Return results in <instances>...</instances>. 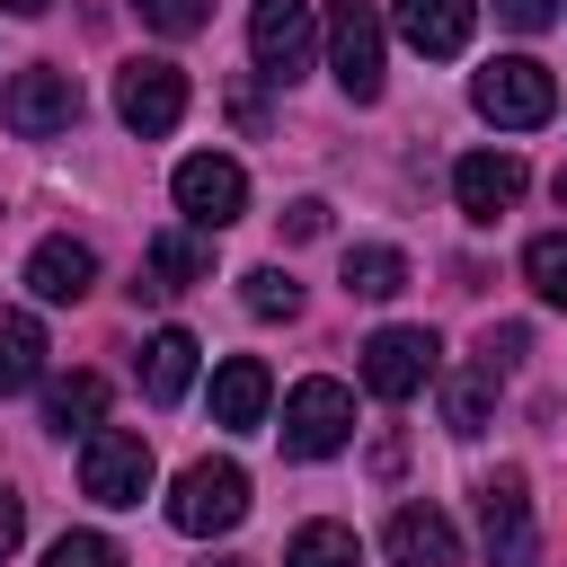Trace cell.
<instances>
[{
    "instance_id": "obj_12",
    "label": "cell",
    "mask_w": 567,
    "mask_h": 567,
    "mask_svg": "<svg viewBox=\"0 0 567 567\" xmlns=\"http://www.w3.org/2000/svg\"><path fill=\"white\" fill-rule=\"evenodd\" d=\"M390 27L425 53V62H452L478 27V0H390Z\"/></svg>"
},
{
    "instance_id": "obj_22",
    "label": "cell",
    "mask_w": 567,
    "mask_h": 567,
    "mask_svg": "<svg viewBox=\"0 0 567 567\" xmlns=\"http://www.w3.org/2000/svg\"><path fill=\"white\" fill-rule=\"evenodd\" d=\"M408 284V257L399 248H346V292L354 301H390Z\"/></svg>"
},
{
    "instance_id": "obj_21",
    "label": "cell",
    "mask_w": 567,
    "mask_h": 567,
    "mask_svg": "<svg viewBox=\"0 0 567 567\" xmlns=\"http://www.w3.org/2000/svg\"><path fill=\"white\" fill-rule=\"evenodd\" d=\"M97 416H106V381H97V372L53 381V399H44V425H53V434H97Z\"/></svg>"
},
{
    "instance_id": "obj_26",
    "label": "cell",
    "mask_w": 567,
    "mask_h": 567,
    "mask_svg": "<svg viewBox=\"0 0 567 567\" xmlns=\"http://www.w3.org/2000/svg\"><path fill=\"white\" fill-rule=\"evenodd\" d=\"M44 567H124V549H115L106 532H62V540L44 549Z\"/></svg>"
},
{
    "instance_id": "obj_8",
    "label": "cell",
    "mask_w": 567,
    "mask_h": 567,
    "mask_svg": "<svg viewBox=\"0 0 567 567\" xmlns=\"http://www.w3.org/2000/svg\"><path fill=\"white\" fill-rule=\"evenodd\" d=\"M115 115H124V133H142V142L177 133V115H186V71H177V62H124V71H115Z\"/></svg>"
},
{
    "instance_id": "obj_23",
    "label": "cell",
    "mask_w": 567,
    "mask_h": 567,
    "mask_svg": "<svg viewBox=\"0 0 567 567\" xmlns=\"http://www.w3.org/2000/svg\"><path fill=\"white\" fill-rule=\"evenodd\" d=\"M354 558H363V540L346 523H301L292 549H284V567H354Z\"/></svg>"
},
{
    "instance_id": "obj_2",
    "label": "cell",
    "mask_w": 567,
    "mask_h": 567,
    "mask_svg": "<svg viewBox=\"0 0 567 567\" xmlns=\"http://www.w3.org/2000/svg\"><path fill=\"white\" fill-rule=\"evenodd\" d=\"M239 514H248V470H239V461H186V470H177L168 523H177L186 540H213V532H230Z\"/></svg>"
},
{
    "instance_id": "obj_11",
    "label": "cell",
    "mask_w": 567,
    "mask_h": 567,
    "mask_svg": "<svg viewBox=\"0 0 567 567\" xmlns=\"http://www.w3.org/2000/svg\"><path fill=\"white\" fill-rule=\"evenodd\" d=\"M478 532H487V558L496 567H532V496H523V470H496L478 487Z\"/></svg>"
},
{
    "instance_id": "obj_15",
    "label": "cell",
    "mask_w": 567,
    "mask_h": 567,
    "mask_svg": "<svg viewBox=\"0 0 567 567\" xmlns=\"http://www.w3.org/2000/svg\"><path fill=\"white\" fill-rule=\"evenodd\" d=\"M266 399H275V381H266L257 354H230V363L213 372V425L248 434V425H266Z\"/></svg>"
},
{
    "instance_id": "obj_30",
    "label": "cell",
    "mask_w": 567,
    "mask_h": 567,
    "mask_svg": "<svg viewBox=\"0 0 567 567\" xmlns=\"http://www.w3.org/2000/svg\"><path fill=\"white\" fill-rule=\"evenodd\" d=\"M18 532H27V496H18V487H0V558L18 549Z\"/></svg>"
},
{
    "instance_id": "obj_16",
    "label": "cell",
    "mask_w": 567,
    "mask_h": 567,
    "mask_svg": "<svg viewBox=\"0 0 567 567\" xmlns=\"http://www.w3.org/2000/svg\"><path fill=\"white\" fill-rule=\"evenodd\" d=\"M89 284H97V257H89L80 239H44V248L27 257V292H35V301H80Z\"/></svg>"
},
{
    "instance_id": "obj_1",
    "label": "cell",
    "mask_w": 567,
    "mask_h": 567,
    "mask_svg": "<svg viewBox=\"0 0 567 567\" xmlns=\"http://www.w3.org/2000/svg\"><path fill=\"white\" fill-rule=\"evenodd\" d=\"M470 106H478L487 124H505V133H532V124L558 115V80H549L532 53H496V62L470 80Z\"/></svg>"
},
{
    "instance_id": "obj_28",
    "label": "cell",
    "mask_w": 567,
    "mask_h": 567,
    "mask_svg": "<svg viewBox=\"0 0 567 567\" xmlns=\"http://www.w3.org/2000/svg\"><path fill=\"white\" fill-rule=\"evenodd\" d=\"M496 18L514 35H540V27H558V0H496Z\"/></svg>"
},
{
    "instance_id": "obj_29",
    "label": "cell",
    "mask_w": 567,
    "mask_h": 567,
    "mask_svg": "<svg viewBox=\"0 0 567 567\" xmlns=\"http://www.w3.org/2000/svg\"><path fill=\"white\" fill-rule=\"evenodd\" d=\"M284 230H292V239H319V230H328V204H319V195L284 204Z\"/></svg>"
},
{
    "instance_id": "obj_31",
    "label": "cell",
    "mask_w": 567,
    "mask_h": 567,
    "mask_svg": "<svg viewBox=\"0 0 567 567\" xmlns=\"http://www.w3.org/2000/svg\"><path fill=\"white\" fill-rule=\"evenodd\" d=\"M0 9H9V18H44L53 0H0Z\"/></svg>"
},
{
    "instance_id": "obj_7",
    "label": "cell",
    "mask_w": 567,
    "mask_h": 567,
    "mask_svg": "<svg viewBox=\"0 0 567 567\" xmlns=\"http://www.w3.org/2000/svg\"><path fill=\"white\" fill-rule=\"evenodd\" d=\"M346 434H354V390L346 381H301L284 399V452L292 461H328Z\"/></svg>"
},
{
    "instance_id": "obj_13",
    "label": "cell",
    "mask_w": 567,
    "mask_h": 567,
    "mask_svg": "<svg viewBox=\"0 0 567 567\" xmlns=\"http://www.w3.org/2000/svg\"><path fill=\"white\" fill-rule=\"evenodd\" d=\"M381 540H390V567H461V532L443 505H399Z\"/></svg>"
},
{
    "instance_id": "obj_25",
    "label": "cell",
    "mask_w": 567,
    "mask_h": 567,
    "mask_svg": "<svg viewBox=\"0 0 567 567\" xmlns=\"http://www.w3.org/2000/svg\"><path fill=\"white\" fill-rule=\"evenodd\" d=\"M239 301H248L257 319H292V310H301V284H292L284 266H248V275H239Z\"/></svg>"
},
{
    "instance_id": "obj_5",
    "label": "cell",
    "mask_w": 567,
    "mask_h": 567,
    "mask_svg": "<svg viewBox=\"0 0 567 567\" xmlns=\"http://www.w3.org/2000/svg\"><path fill=\"white\" fill-rule=\"evenodd\" d=\"M328 71H337V89L354 106L381 97V9L372 0H337L328 9Z\"/></svg>"
},
{
    "instance_id": "obj_6",
    "label": "cell",
    "mask_w": 567,
    "mask_h": 567,
    "mask_svg": "<svg viewBox=\"0 0 567 567\" xmlns=\"http://www.w3.org/2000/svg\"><path fill=\"white\" fill-rule=\"evenodd\" d=\"M177 213L195 221V230H230L239 213H248V168L239 159H221V151H195V159H177Z\"/></svg>"
},
{
    "instance_id": "obj_24",
    "label": "cell",
    "mask_w": 567,
    "mask_h": 567,
    "mask_svg": "<svg viewBox=\"0 0 567 567\" xmlns=\"http://www.w3.org/2000/svg\"><path fill=\"white\" fill-rule=\"evenodd\" d=\"M523 284H532L540 301H558V310H567V230H540V239L523 248Z\"/></svg>"
},
{
    "instance_id": "obj_4",
    "label": "cell",
    "mask_w": 567,
    "mask_h": 567,
    "mask_svg": "<svg viewBox=\"0 0 567 567\" xmlns=\"http://www.w3.org/2000/svg\"><path fill=\"white\" fill-rule=\"evenodd\" d=\"M80 496H97V505H142V496H151V443H142L133 425H97V434L80 443Z\"/></svg>"
},
{
    "instance_id": "obj_20",
    "label": "cell",
    "mask_w": 567,
    "mask_h": 567,
    "mask_svg": "<svg viewBox=\"0 0 567 567\" xmlns=\"http://www.w3.org/2000/svg\"><path fill=\"white\" fill-rule=\"evenodd\" d=\"M487 399H496V363L443 372V425H452V434H487Z\"/></svg>"
},
{
    "instance_id": "obj_14",
    "label": "cell",
    "mask_w": 567,
    "mask_h": 567,
    "mask_svg": "<svg viewBox=\"0 0 567 567\" xmlns=\"http://www.w3.org/2000/svg\"><path fill=\"white\" fill-rule=\"evenodd\" d=\"M452 195H461L470 221H496V213H514V195H523V159H514V151H470V159L452 168Z\"/></svg>"
},
{
    "instance_id": "obj_3",
    "label": "cell",
    "mask_w": 567,
    "mask_h": 567,
    "mask_svg": "<svg viewBox=\"0 0 567 567\" xmlns=\"http://www.w3.org/2000/svg\"><path fill=\"white\" fill-rule=\"evenodd\" d=\"M0 124H9L18 142H53V133H71V124H80V80L53 71V62L18 71V80L0 89Z\"/></svg>"
},
{
    "instance_id": "obj_19",
    "label": "cell",
    "mask_w": 567,
    "mask_h": 567,
    "mask_svg": "<svg viewBox=\"0 0 567 567\" xmlns=\"http://www.w3.org/2000/svg\"><path fill=\"white\" fill-rule=\"evenodd\" d=\"M204 266H213V248H204L195 230H159V239H151V284H142V292H186V284H204Z\"/></svg>"
},
{
    "instance_id": "obj_17",
    "label": "cell",
    "mask_w": 567,
    "mask_h": 567,
    "mask_svg": "<svg viewBox=\"0 0 567 567\" xmlns=\"http://www.w3.org/2000/svg\"><path fill=\"white\" fill-rule=\"evenodd\" d=\"M195 354H204V346H195L186 328H159V337L142 346V399H151V408H177L186 381H195Z\"/></svg>"
},
{
    "instance_id": "obj_9",
    "label": "cell",
    "mask_w": 567,
    "mask_h": 567,
    "mask_svg": "<svg viewBox=\"0 0 567 567\" xmlns=\"http://www.w3.org/2000/svg\"><path fill=\"white\" fill-rule=\"evenodd\" d=\"M434 372H443V346H434L425 328H381V337L363 346V390H372V399H390V408H399V399H416Z\"/></svg>"
},
{
    "instance_id": "obj_27",
    "label": "cell",
    "mask_w": 567,
    "mask_h": 567,
    "mask_svg": "<svg viewBox=\"0 0 567 567\" xmlns=\"http://www.w3.org/2000/svg\"><path fill=\"white\" fill-rule=\"evenodd\" d=\"M142 9V27H159V35H195L204 18H213V0H133Z\"/></svg>"
},
{
    "instance_id": "obj_10",
    "label": "cell",
    "mask_w": 567,
    "mask_h": 567,
    "mask_svg": "<svg viewBox=\"0 0 567 567\" xmlns=\"http://www.w3.org/2000/svg\"><path fill=\"white\" fill-rule=\"evenodd\" d=\"M310 44H319L310 0H257V9H248V53H257L266 80H301V71H310Z\"/></svg>"
},
{
    "instance_id": "obj_18",
    "label": "cell",
    "mask_w": 567,
    "mask_h": 567,
    "mask_svg": "<svg viewBox=\"0 0 567 567\" xmlns=\"http://www.w3.org/2000/svg\"><path fill=\"white\" fill-rule=\"evenodd\" d=\"M35 381H44V328L27 310H0V399H18Z\"/></svg>"
}]
</instances>
